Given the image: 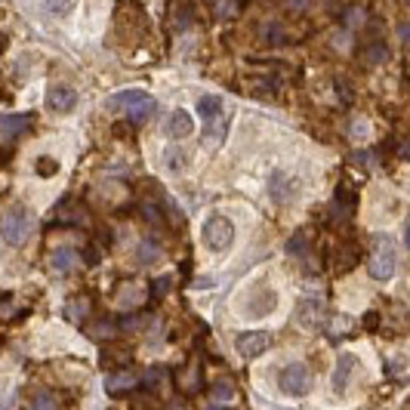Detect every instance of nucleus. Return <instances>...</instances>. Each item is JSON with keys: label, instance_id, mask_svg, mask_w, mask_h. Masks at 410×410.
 <instances>
[{"label": "nucleus", "instance_id": "f257e3e1", "mask_svg": "<svg viewBox=\"0 0 410 410\" xmlns=\"http://www.w3.org/2000/svg\"><path fill=\"white\" fill-rule=\"evenodd\" d=\"M108 108L111 111H124L130 120H136V124H142L157 111V102L148 96L145 90H120L115 96L108 99Z\"/></svg>", "mask_w": 410, "mask_h": 410}, {"label": "nucleus", "instance_id": "f03ea898", "mask_svg": "<svg viewBox=\"0 0 410 410\" xmlns=\"http://www.w3.org/2000/svg\"><path fill=\"white\" fill-rule=\"evenodd\" d=\"M31 231H34V213L28 207H9L4 219H0V238L9 247H22Z\"/></svg>", "mask_w": 410, "mask_h": 410}, {"label": "nucleus", "instance_id": "7ed1b4c3", "mask_svg": "<svg viewBox=\"0 0 410 410\" xmlns=\"http://www.w3.org/2000/svg\"><path fill=\"white\" fill-rule=\"evenodd\" d=\"M201 238H204V247H207L210 253H226V250L235 244V226H231L228 216L213 213V216L204 222Z\"/></svg>", "mask_w": 410, "mask_h": 410}, {"label": "nucleus", "instance_id": "20e7f679", "mask_svg": "<svg viewBox=\"0 0 410 410\" xmlns=\"http://www.w3.org/2000/svg\"><path fill=\"white\" fill-rule=\"evenodd\" d=\"M395 266H398L395 241L389 235H379L377 238V253L370 256V266H367L370 278H377V281H389V278L395 275Z\"/></svg>", "mask_w": 410, "mask_h": 410}, {"label": "nucleus", "instance_id": "39448f33", "mask_svg": "<svg viewBox=\"0 0 410 410\" xmlns=\"http://www.w3.org/2000/svg\"><path fill=\"white\" fill-rule=\"evenodd\" d=\"M198 115L207 124V139L210 142H219L226 136V108H222L219 96H201L198 99Z\"/></svg>", "mask_w": 410, "mask_h": 410}, {"label": "nucleus", "instance_id": "423d86ee", "mask_svg": "<svg viewBox=\"0 0 410 410\" xmlns=\"http://www.w3.org/2000/svg\"><path fill=\"white\" fill-rule=\"evenodd\" d=\"M281 392L284 395H293V398H303V395H309L312 392V370L305 367V364H287L281 370Z\"/></svg>", "mask_w": 410, "mask_h": 410}, {"label": "nucleus", "instance_id": "0eeeda50", "mask_svg": "<svg viewBox=\"0 0 410 410\" xmlns=\"http://www.w3.org/2000/svg\"><path fill=\"white\" fill-rule=\"evenodd\" d=\"M275 305H278V293L268 284H256L250 287V296L244 300V312L247 318H266V315L275 312Z\"/></svg>", "mask_w": 410, "mask_h": 410}, {"label": "nucleus", "instance_id": "6e6552de", "mask_svg": "<svg viewBox=\"0 0 410 410\" xmlns=\"http://www.w3.org/2000/svg\"><path fill=\"white\" fill-rule=\"evenodd\" d=\"M78 105V93L68 83H53L50 90H46V108L50 111H59V115H68Z\"/></svg>", "mask_w": 410, "mask_h": 410}, {"label": "nucleus", "instance_id": "1a4fd4ad", "mask_svg": "<svg viewBox=\"0 0 410 410\" xmlns=\"http://www.w3.org/2000/svg\"><path fill=\"white\" fill-rule=\"evenodd\" d=\"M235 346H238V352H241L244 358H256V355H263V352L272 346V333H266V330L241 333V337L235 340Z\"/></svg>", "mask_w": 410, "mask_h": 410}, {"label": "nucleus", "instance_id": "9d476101", "mask_svg": "<svg viewBox=\"0 0 410 410\" xmlns=\"http://www.w3.org/2000/svg\"><path fill=\"white\" fill-rule=\"evenodd\" d=\"M164 130H167V136H170V139H185V136L194 133V117L185 108H176L173 115L167 117Z\"/></svg>", "mask_w": 410, "mask_h": 410}, {"label": "nucleus", "instance_id": "9b49d317", "mask_svg": "<svg viewBox=\"0 0 410 410\" xmlns=\"http://www.w3.org/2000/svg\"><path fill=\"white\" fill-rule=\"evenodd\" d=\"M139 386V377L133 374V370H120V374H108L105 379V389L111 395H127L133 392V389Z\"/></svg>", "mask_w": 410, "mask_h": 410}, {"label": "nucleus", "instance_id": "f8f14e48", "mask_svg": "<svg viewBox=\"0 0 410 410\" xmlns=\"http://www.w3.org/2000/svg\"><path fill=\"white\" fill-rule=\"evenodd\" d=\"M50 266L59 275H68V272H74V268L80 266V256L74 253L71 247H59V250H53V253H50Z\"/></svg>", "mask_w": 410, "mask_h": 410}, {"label": "nucleus", "instance_id": "ddd939ff", "mask_svg": "<svg viewBox=\"0 0 410 410\" xmlns=\"http://www.w3.org/2000/svg\"><path fill=\"white\" fill-rule=\"evenodd\" d=\"M31 117L34 115H6V117H0V136L13 139L19 133H25V130L31 127Z\"/></svg>", "mask_w": 410, "mask_h": 410}, {"label": "nucleus", "instance_id": "4468645a", "mask_svg": "<svg viewBox=\"0 0 410 410\" xmlns=\"http://www.w3.org/2000/svg\"><path fill=\"white\" fill-rule=\"evenodd\" d=\"M355 355H340L337 361V370H333V389L337 392H346V386H349V377H352V370H355Z\"/></svg>", "mask_w": 410, "mask_h": 410}, {"label": "nucleus", "instance_id": "2eb2a0df", "mask_svg": "<svg viewBox=\"0 0 410 410\" xmlns=\"http://www.w3.org/2000/svg\"><path fill=\"white\" fill-rule=\"evenodd\" d=\"M210 401L213 404H231V401H235V383H231V379H219V383H213Z\"/></svg>", "mask_w": 410, "mask_h": 410}, {"label": "nucleus", "instance_id": "dca6fc26", "mask_svg": "<svg viewBox=\"0 0 410 410\" xmlns=\"http://www.w3.org/2000/svg\"><path fill=\"white\" fill-rule=\"evenodd\" d=\"M93 312V305H90V300H87V296H78V300H68V305H65V315H68V318L71 321H83V318H87V315Z\"/></svg>", "mask_w": 410, "mask_h": 410}, {"label": "nucleus", "instance_id": "f3484780", "mask_svg": "<svg viewBox=\"0 0 410 410\" xmlns=\"http://www.w3.org/2000/svg\"><path fill=\"white\" fill-rule=\"evenodd\" d=\"M309 250H312V241H309V235H305V231H296V235L287 241V253H290V256L305 259V256H309Z\"/></svg>", "mask_w": 410, "mask_h": 410}, {"label": "nucleus", "instance_id": "a211bd4d", "mask_svg": "<svg viewBox=\"0 0 410 410\" xmlns=\"http://www.w3.org/2000/svg\"><path fill=\"white\" fill-rule=\"evenodd\" d=\"M164 164H167V170H170V173H179L182 167H185L182 148H167V152H164Z\"/></svg>", "mask_w": 410, "mask_h": 410}, {"label": "nucleus", "instance_id": "6ab92c4d", "mask_svg": "<svg viewBox=\"0 0 410 410\" xmlns=\"http://www.w3.org/2000/svg\"><path fill=\"white\" fill-rule=\"evenodd\" d=\"M386 59H389L386 43L383 41H370L367 43V65H379V62H386Z\"/></svg>", "mask_w": 410, "mask_h": 410}, {"label": "nucleus", "instance_id": "aec40b11", "mask_svg": "<svg viewBox=\"0 0 410 410\" xmlns=\"http://www.w3.org/2000/svg\"><path fill=\"white\" fill-rule=\"evenodd\" d=\"M139 263H154L157 256H161V250H157V244L154 241H142V244H139Z\"/></svg>", "mask_w": 410, "mask_h": 410}, {"label": "nucleus", "instance_id": "412c9836", "mask_svg": "<svg viewBox=\"0 0 410 410\" xmlns=\"http://www.w3.org/2000/svg\"><path fill=\"white\" fill-rule=\"evenodd\" d=\"M74 4H78V0H43V6L50 9V13H71Z\"/></svg>", "mask_w": 410, "mask_h": 410}, {"label": "nucleus", "instance_id": "4be33fe9", "mask_svg": "<svg viewBox=\"0 0 410 410\" xmlns=\"http://www.w3.org/2000/svg\"><path fill=\"white\" fill-rule=\"evenodd\" d=\"M56 170H59V164H56L53 157H41V161H37V176H53Z\"/></svg>", "mask_w": 410, "mask_h": 410}, {"label": "nucleus", "instance_id": "5701e85b", "mask_svg": "<svg viewBox=\"0 0 410 410\" xmlns=\"http://www.w3.org/2000/svg\"><path fill=\"white\" fill-rule=\"evenodd\" d=\"M31 404H34V407H56L59 401H56L53 395H46V392H37V395L31 398Z\"/></svg>", "mask_w": 410, "mask_h": 410}, {"label": "nucleus", "instance_id": "b1692460", "mask_svg": "<svg viewBox=\"0 0 410 410\" xmlns=\"http://www.w3.org/2000/svg\"><path fill=\"white\" fill-rule=\"evenodd\" d=\"M90 337H96V340H99V337H105V340H108V337H115V324H108V321H105V324H99V327H93V330H90Z\"/></svg>", "mask_w": 410, "mask_h": 410}, {"label": "nucleus", "instance_id": "393cba45", "mask_svg": "<svg viewBox=\"0 0 410 410\" xmlns=\"http://www.w3.org/2000/svg\"><path fill=\"white\" fill-rule=\"evenodd\" d=\"M398 37H401L404 43H410V19H407V22L398 25Z\"/></svg>", "mask_w": 410, "mask_h": 410}, {"label": "nucleus", "instance_id": "a878e982", "mask_svg": "<svg viewBox=\"0 0 410 410\" xmlns=\"http://www.w3.org/2000/svg\"><path fill=\"white\" fill-rule=\"evenodd\" d=\"M167 287H170V278H161V281H154V296H164Z\"/></svg>", "mask_w": 410, "mask_h": 410}, {"label": "nucleus", "instance_id": "bb28decb", "mask_svg": "<svg viewBox=\"0 0 410 410\" xmlns=\"http://www.w3.org/2000/svg\"><path fill=\"white\" fill-rule=\"evenodd\" d=\"M404 241H407V247H410V222H407V228H404Z\"/></svg>", "mask_w": 410, "mask_h": 410}, {"label": "nucleus", "instance_id": "cd10ccee", "mask_svg": "<svg viewBox=\"0 0 410 410\" xmlns=\"http://www.w3.org/2000/svg\"><path fill=\"white\" fill-rule=\"evenodd\" d=\"M303 4H309V0H290V6H303Z\"/></svg>", "mask_w": 410, "mask_h": 410}]
</instances>
